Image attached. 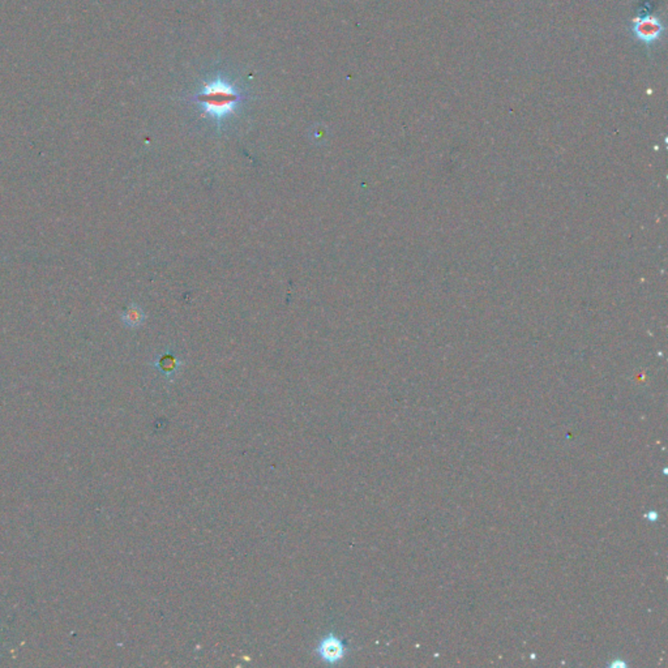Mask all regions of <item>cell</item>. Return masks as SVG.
I'll list each match as a JSON object with an SVG mask.
<instances>
[{
	"instance_id": "cell-2",
	"label": "cell",
	"mask_w": 668,
	"mask_h": 668,
	"mask_svg": "<svg viewBox=\"0 0 668 668\" xmlns=\"http://www.w3.org/2000/svg\"><path fill=\"white\" fill-rule=\"evenodd\" d=\"M349 648L346 641L339 637L336 632H329L320 639L316 654L327 665H337L348 655Z\"/></svg>"
},
{
	"instance_id": "cell-3",
	"label": "cell",
	"mask_w": 668,
	"mask_h": 668,
	"mask_svg": "<svg viewBox=\"0 0 668 668\" xmlns=\"http://www.w3.org/2000/svg\"><path fill=\"white\" fill-rule=\"evenodd\" d=\"M665 31L663 24L658 17L653 15H645L633 21L632 33L638 41L644 42L646 45H651L660 40Z\"/></svg>"
},
{
	"instance_id": "cell-4",
	"label": "cell",
	"mask_w": 668,
	"mask_h": 668,
	"mask_svg": "<svg viewBox=\"0 0 668 668\" xmlns=\"http://www.w3.org/2000/svg\"><path fill=\"white\" fill-rule=\"evenodd\" d=\"M155 367L161 371L164 375H166V378L170 380L174 376L175 372L179 370L180 362L175 359V357H173L171 354H165L161 359L158 360Z\"/></svg>"
},
{
	"instance_id": "cell-5",
	"label": "cell",
	"mask_w": 668,
	"mask_h": 668,
	"mask_svg": "<svg viewBox=\"0 0 668 668\" xmlns=\"http://www.w3.org/2000/svg\"><path fill=\"white\" fill-rule=\"evenodd\" d=\"M124 323L131 327V328H136L139 325H141V323L144 321V312L143 309H139L137 306H132L130 309H127V311L124 312L123 315Z\"/></svg>"
},
{
	"instance_id": "cell-1",
	"label": "cell",
	"mask_w": 668,
	"mask_h": 668,
	"mask_svg": "<svg viewBox=\"0 0 668 668\" xmlns=\"http://www.w3.org/2000/svg\"><path fill=\"white\" fill-rule=\"evenodd\" d=\"M238 100V93L226 83L209 84L199 95V101L205 107L206 113L217 119H222L231 113Z\"/></svg>"
}]
</instances>
